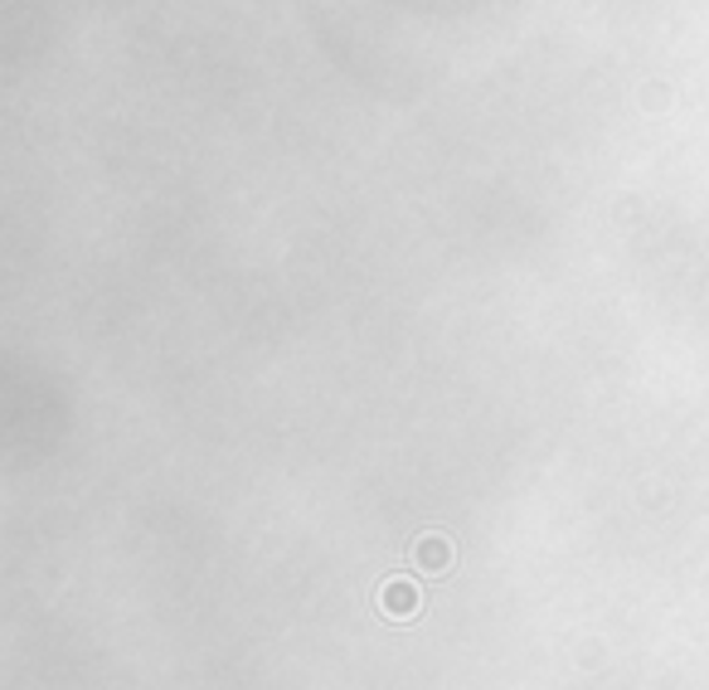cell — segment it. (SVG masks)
Instances as JSON below:
<instances>
[{"instance_id": "2", "label": "cell", "mask_w": 709, "mask_h": 690, "mask_svg": "<svg viewBox=\"0 0 709 690\" xmlns=\"http://www.w3.org/2000/svg\"><path fill=\"white\" fill-rule=\"evenodd\" d=\"M413 564H419L427 579L447 574V569H453V540H447V535H419V540H413Z\"/></svg>"}, {"instance_id": "1", "label": "cell", "mask_w": 709, "mask_h": 690, "mask_svg": "<svg viewBox=\"0 0 709 690\" xmlns=\"http://www.w3.org/2000/svg\"><path fill=\"white\" fill-rule=\"evenodd\" d=\"M379 608H385V618L389 622H409V618H419V608H423V588L413 584V579H403V574H393V579L379 588Z\"/></svg>"}]
</instances>
